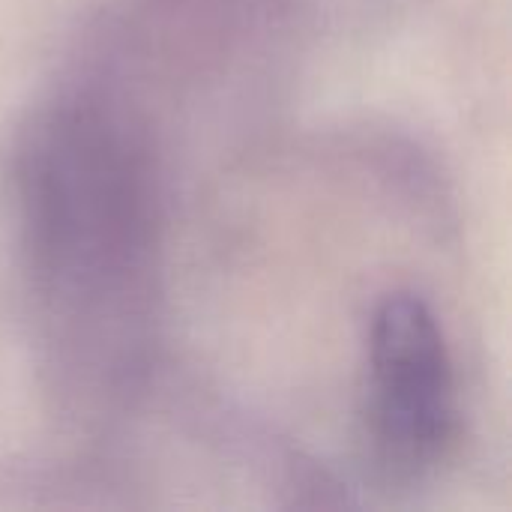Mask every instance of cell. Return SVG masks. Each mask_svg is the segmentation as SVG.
<instances>
[{"label":"cell","instance_id":"2","mask_svg":"<svg viewBox=\"0 0 512 512\" xmlns=\"http://www.w3.org/2000/svg\"><path fill=\"white\" fill-rule=\"evenodd\" d=\"M459 426L444 327L417 294H387L366 339V429L378 465L414 483L450 453Z\"/></svg>","mask_w":512,"mask_h":512},{"label":"cell","instance_id":"1","mask_svg":"<svg viewBox=\"0 0 512 512\" xmlns=\"http://www.w3.org/2000/svg\"><path fill=\"white\" fill-rule=\"evenodd\" d=\"M12 201L48 318L75 345L123 354L144 321L156 252L153 168L138 126L102 93L57 96L21 132Z\"/></svg>","mask_w":512,"mask_h":512}]
</instances>
